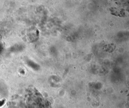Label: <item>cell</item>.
<instances>
[{"instance_id":"obj_1","label":"cell","mask_w":129,"mask_h":108,"mask_svg":"<svg viewBox=\"0 0 129 108\" xmlns=\"http://www.w3.org/2000/svg\"><path fill=\"white\" fill-rule=\"evenodd\" d=\"M115 48V45L114 44H109L104 46L103 50L105 51H107L109 53H112L114 51Z\"/></svg>"}]
</instances>
